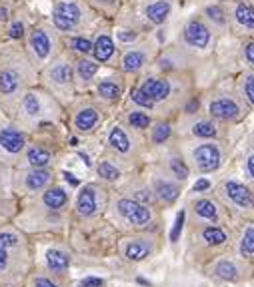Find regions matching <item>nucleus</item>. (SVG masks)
Wrapping results in <instances>:
<instances>
[{"instance_id":"obj_1","label":"nucleus","mask_w":254,"mask_h":287,"mask_svg":"<svg viewBox=\"0 0 254 287\" xmlns=\"http://www.w3.org/2000/svg\"><path fill=\"white\" fill-rule=\"evenodd\" d=\"M212 40H214L212 26L198 16L190 18L180 30V43L190 50H208Z\"/></svg>"},{"instance_id":"obj_2","label":"nucleus","mask_w":254,"mask_h":287,"mask_svg":"<svg viewBox=\"0 0 254 287\" xmlns=\"http://www.w3.org/2000/svg\"><path fill=\"white\" fill-rule=\"evenodd\" d=\"M82 6L74 0H62L52 10V23L60 32H72L82 23Z\"/></svg>"},{"instance_id":"obj_3","label":"nucleus","mask_w":254,"mask_h":287,"mask_svg":"<svg viewBox=\"0 0 254 287\" xmlns=\"http://www.w3.org/2000/svg\"><path fill=\"white\" fill-rule=\"evenodd\" d=\"M192 159L196 163V167L200 169L202 173H210V171H216L222 163V155H220V149L212 143H202L198 145L194 151H192Z\"/></svg>"},{"instance_id":"obj_4","label":"nucleus","mask_w":254,"mask_h":287,"mask_svg":"<svg viewBox=\"0 0 254 287\" xmlns=\"http://www.w3.org/2000/svg\"><path fill=\"white\" fill-rule=\"evenodd\" d=\"M116 207H118V213L132 225H146L150 221V209H146V205H142L138 201L120 199Z\"/></svg>"},{"instance_id":"obj_5","label":"nucleus","mask_w":254,"mask_h":287,"mask_svg":"<svg viewBox=\"0 0 254 287\" xmlns=\"http://www.w3.org/2000/svg\"><path fill=\"white\" fill-rule=\"evenodd\" d=\"M208 111L214 119L220 120H232L240 117V105L230 98V96H220V98H214L210 105H208Z\"/></svg>"},{"instance_id":"obj_6","label":"nucleus","mask_w":254,"mask_h":287,"mask_svg":"<svg viewBox=\"0 0 254 287\" xmlns=\"http://www.w3.org/2000/svg\"><path fill=\"white\" fill-rule=\"evenodd\" d=\"M140 91L144 93V95L148 96L152 102H158V100H166L168 96H170V91H172V87H170V83L166 80V78H158V76H148L144 83H142V87H140Z\"/></svg>"},{"instance_id":"obj_7","label":"nucleus","mask_w":254,"mask_h":287,"mask_svg":"<svg viewBox=\"0 0 254 287\" xmlns=\"http://www.w3.org/2000/svg\"><path fill=\"white\" fill-rule=\"evenodd\" d=\"M172 12V2L170 0H150L146 6H144V16L146 20L152 24H164L168 20Z\"/></svg>"},{"instance_id":"obj_8","label":"nucleus","mask_w":254,"mask_h":287,"mask_svg":"<svg viewBox=\"0 0 254 287\" xmlns=\"http://www.w3.org/2000/svg\"><path fill=\"white\" fill-rule=\"evenodd\" d=\"M230 18L240 30L254 32V6L246 2H236L230 10Z\"/></svg>"},{"instance_id":"obj_9","label":"nucleus","mask_w":254,"mask_h":287,"mask_svg":"<svg viewBox=\"0 0 254 287\" xmlns=\"http://www.w3.org/2000/svg\"><path fill=\"white\" fill-rule=\"evenodd\" d=\"M114 52H116V47L112 36L106 34V32L104 34H98V38L94 40L93 45V54L94 58H96V63H108V60H112Z\"/></svg>"},{"instance_id":"obj_10","label":"nucleus","mask_w":254,"mask_h":287,"mask_svg":"<svg viewBox=\"0 0 254 287\" xmlns=\"http://www.w3.org/2000/svg\"><path fill=\"white\" fill-rule=\"evenodd\" d=\"M26 145L22 133H18L16 129H2L0 131V147L8 153H20Z\"/></svg>"},{"instance_id":"obj_11","label":"nucleus","mask_w":254,"mask_h":287,"mask_svg":"<svg viewBox=\"0 0 254 287\" xmlns=\"http://www.w3.org/2000/svg\"><path fill=\"white\" fill-rule=\"evenodd\" d=\"M224 189H226V195L230 197L238 207H250L252 205V193H250V189L246 185L236 183V181H228L224 185Z\"/></svg>"},{"instance_id":"obj_12","label":"nucleus","mask_w":254,"mask_h":287,"mask_svg":"<svg viewBox=\"0 0 254 287\" xmlns=\"http://www.w3.org/2000/svg\"><path fill=\"white\" fill-rule=\"evenodd\" d=\"M30 47H32L34 54H36L40 60H44V58H48V54H50V50H52V38H50V34H48L47 30L38 28V30L32 32Z\"/></svg>"},{"instance_id":"obj_13","label":"nucleus","mask_w":254,"mask_h":287,"mask_svg":"<svg viewBox=\"0 0 254 287\" xmlns=\"http://www.w3.org/2000/svg\"><path fill=\"white\" fill-rule=\"evenodd\" d=\"M148 60V54L144 48H132L122 56V69L126 72H136L140 71Z\"/></svg>"},{"instance_id":"obj_14","label":"nucleus","mask_w":254,"mask_h":287,"mask_svg":"<svg viewBox=\"0 0 254 287\" xmlns=\"http://www.w3.org/2000/svg\"><path fill=\"white\" fill-rule=\"evenodd\" d=\"M76 207H78V213L82 217H90L96 211V191L94 187H84L80 195H78V201H76Z\"/></svg>"},{"instance_id":"obj_15","label":"nucleus","mask_w":254,"mask_h":287,"mask_svg":"<svg viewBox=\"0 0 254 287\" xmlns=\"http://www.w3.org/2000/svg\"><path fill=\"white\" fill-rule=\"evenodd\" d=\"M74 125H76V129L82 131V133L93 131L94 127L98 125V113H96V109H82V111L76 115Z\"/></svg>"},{"instance_id":"obj_16","label":"nucleus","mask_w":254,"mask_h":287,"mask_svg":"<svg viewBox=\"0 0 254 287\" xmlns=\"http://www.w3.org/2000/svg\"><path fill=\"white\" fill-rule=\"evenodd\" d=\"M50 78L56 85H70L72 83V67H70L66 60H58L50 69Z\"/></svg>"},{"instance_id":"obj_17","label":"nucleus","mask_w":254,"mask_h":287,"mask_svg":"<svg viewBox=\"0 0 254 287\" xmlns=\"http://www.w3.org/2000/svg\"><path fill=\"white\" fill-rule=\"evenodd\" d=\"M48 183H50V173L44 169H34L26 175V187L32 189V191H38V189H44Z\"/></svg>"},{"instance_id":"obj_18","label":"nucleus","mask_w":254,"mask_h":287,"mask_svg":"<svg viewBox=\"0 0 254 287\" xmlns=\"http://www.w3.org/2000/svg\"><path fill=\"white\" fill-rule=\"evenodd\" d=\"M108 145L118 151V153H128L130 151V139H128V135L120 129V127H114L112 131H110V135H108Z\"/></svg>"},{"instance_id":"obj_19","label":"nucleus","mask_w":254,"mask_h":287,"mask_svg":"<svg viewBox=\"0 0 254 287\" xmlns=\"http://www.w3.org/2000/svg\"><path fill=\"white\" fill-rule=\"evenodd\" d=\"M18 85H20V76H18V72L16 71H2L0 72V93H4V95H12V93H16Z\"/></svg>"},{"instance_id":"obj_20","label":"nucleus","mask_w":254,"mask_h":287,"mask_svg":"<svg viewBox=\"0 0 254 287\" xmlns=\"http://www.w3.org/2000/svg\"><path fill=\"white\" fill-rule=\"evenodd\" d=\"M42 201H44V205L50 207V209H60V207H64L66 205V201H68V195L64 189H60V187H54V189H50V191L44 193V197H42Z\"/></svg>"},{"instance_id":"obj_21","label":"nucleus","mask_w":254,"mask_h":287,"mask_svg":"<svg viewBox=\"0 0 254 287\" xmlns=\"http://www.w3.org/2000/svg\"><path fill=\"white\" fill-rule=\"evenodd\" d=\"M154 189H156V193H158V197L164 199V201H168V203L176 201L178 195H180L178 185H174V183H170V181H156Z\"/></svg>"},{"instance_id":"obj_22","label":"nucleus","mask_w":254,"mask_h":287,"mask_svg":"<svg viewBox=\"0 0 254 287\" xmlns=\"http://www.w3.org/2000/svg\"><path fill=\"white\" fill-rule=\"evenodd\" d=\"M148 253H150V245L146 241H132L126 247V257L130 261H140V259L148 257Z\"/></svg>"},{"instance_id":"obj_23","label":"nucleus","mask_w":254,"mask_h":287,"mask_svg":"<svg viewBox=\"0 0 254 287\" xmlns=\"http://www.w3.org/2000/svg\"><path fill=\"white\" fill-rule=\"evenodd\" d=\"M204 14H206L208 23H212V26H226L228 24V12L222 6H218V4L208 6L206 10H204Z\"/></svg>"},{"instance_id":"obj_24","label":"nucleus","mask_w":254,"mask_h":287,"mask_svg":"<svg viewBox=\"0 0 254 287\" xmlns=\"http://www.w3.org/2000/svg\"><path fill=\"white\" fill-rule=\"evenodd\" d=\"M28 163L36 169H44L50 163V153L42 147H32L28 151Z\"/></svg>"},{"instance_id":"obj_25","label":"nucleus","mask_w":254,"mask_h":287,"mask_svg":"<svg viewBox=\"0 0 254 287\" xmlns=\"http://www.w3.org/2000/svg\"><path fill=\"white\" fill-rule=\"evenodd\" d=\"M47 263L52 271H64V269L68 267L70 261H68V257H66V253L56 251V249H50L47 253Z\"/></svg>"},{"instance_id":"obj_26","label":"nucleus","mask_w":254,"mask_h":287,"mask_svg":"<svg viewBox=\"0 0 254 287\" xmlns=\"http://www.w3.org/2000/svg\"><path fill=\"white\" fill-rule=\"evenodd\" d=\"M98 95L106 100H116L120 96V87L116 85L112 78H106V80H100L98 83Z\"/></svg>"},{"instance_id":"obj_27","label":"nucleus","mask_w":254,"mask_h":287,"mask_svg":"<svg viewBox=\"0 0 254 287\" xmlns=\"http://www.w3.org/2000/svg\"><path fill=\"white\" fill-rule=\"evenodd\" d=\"M192 135L194 137H200V139H214L216 137V127L210 120H198L192 127Z\"/></svg>"},{"instance_id":"obj_28","label":"nucleus","mask_w":254,"mask_h":287,"mask_svg":"<svg viewBox=\"0 0 254 287\" xmlns=\"http://www.w3.org/2000/svg\"><path fill=\"white\" fill-rule=\"evenodd\" d=\"M22 109L26 115L36 117V115H40V111H42V102H40V98L34 95V93H28L22 100Z\"/></svg>"},{"instance_id":"obj_29","label":"nucleus","mask_w":254,"mask_h":287,"mask_svg":"<svg viewBox=\"0 0 254 287\" xmlns=\"http://www.w3.org/2000/svg\"><path fill=\"white\" fill-rule=\"evenodd\" d=\"M76 72L82 80H90L94 74L98 72V65L94 60H88V58H82L78 65H76Z\"/></svg>"},{"instance_id":"obj_30","label":"nucleus","mask_w":254,"mask_h":287,"mask_svg":"<svg viewBox=\"0 0 254 287\" xmlns=\"http://www.w3.org/2000/svg\"><path fill=\"white\" fill-rule=\"evenodd\" d=\"M194 209H196V213H198V215L204 217V219H216V205H214L212 201H208V199H200V201H196Z\"/></svg>"},{"instance_id":"obj_31","label":"nucleus","mask_w":254,"mask_h":287,"mask_svg":"<svg viewBox=\"0 0 254 287\" xmlns=\"http://www.w3.org/2000/svg\"><path fill=\"white\" fill-rule=\"evenodd\" d=\"M236 267L234 263L230 261H220V263L216 265V275L220 277V279H226V281H234L236 279Z\"/></svg>"},{"instance_id":"obj_32","label":"nucleus","mask_w":254,"mask_h":287,"mask_svg":"<svg viewBox=\"0 0 254 287\" xmlns=\"http://www.w3.org/2000/svg\"><path fill=\"white\" fill-rule=\"evenodd\" d=\"M98 175H100L102 179H106V181H116V179L120 177V171H118L112 163L102 161V163L98 165Z\"/></svg>"},{"instance_id":"obj_33","label":"nucleus","mask_w":254,"mask_h":287,"mask_svg":"<svg viewBox=\"0 0 254 287\" xmlns=\"http://www.w3.org/2000/svg\"><path fill=\"white\" fill-rule=\"evenodd\" d=\"M204 239L210 243V245H220L226 241V233L218 227H206L204 229Z\"/></svg>"},{"instance_id":"obj_34","label":"nucleus","mask_w":254,"mask_h":287,"mask_svg":"<svg viewBox=\"0 0 254 287\" xmlns=\"http://www.w3.org/2000/svg\"><path fill=\"white\" fill-rule=\"evenodd\" d=\"M170 135H172V129H170L168 122H160V125H156V127L152 129V141H154V143H164V141H168Z\"/></svg>"},{"instance_id":"obj_35","label":"nucleus","mask_w":254,"mask_h":287,"mask_svg":"<svg viewBox=\"0 0 254 287\" xmlns=\"http://www.w3.org/2000/svg\"><path fill=\"white\" fill-rule=\"evenodd\" d=\"M70 48H72L74 52L88 54V52H93V43H90L88 38H84V36H76V38L70 40Z\"/></svg>"},{"instance_id":"obj_36","label":"nucleus","mask_w":254,"mask_h":287,"mask_svg":"<svg viewBox=\"0 0 254 287\" xmlns=\"http://www.w3.org/2000/svg\"><path fill=\"white\" fill-rule=\"evenodd\" d=\"M128 122L134 127V129H148L150 125V117L146 113H140V111H134L128 115Z\"/></svg>"},{"instance_id":"obj_37","label":"nucleus","mask_w":254,"mask_h":287,"mask_svg":"<svg viewBox=\"0 0 254 287\" xmlns=\"http://www.w3.org/2000/svg\"><path fill=\"white\" fill-rule=\"evenodd\" d=\"M170 169H172V173H174V177H178L180 181L188 177V167H186V163L182 159H178V157H174V159H170Z\"/></svg>"},{"instance_id":"obj_38","label":"nucleus","mask_w":254,"mask_h":287,"mask_svg":"<svg viewBox=\"0 0 254 287\" xmlns=\"http://www.w3.org/2000/svg\"><path fill=\"white\" fill-rule=\"evenodd\" d=\"M240 251L242 255H254V229H246L244 233V239H242V245H240Z\"/></svg>"},{"instance_id":"obj_39","label":"nucleus","mask_w":254,"mask_h":287,"mask_svg":"<svg viewBox=\"0 0 254 287\" xmlns=\"http://www.w3.org/2000/svg\"><path fill=\"white\" fill-rule=\"evenodd\" d=\"M242 91H244L246 100H248L250 105H254V72L246 74V76L242 78Z\"/></svg>"},{"instance_id":"obj_40","label":"nucleus","mask_w":254,"mask_h":287,"mask_svg":"<svg viewBox=\"0 0 254 287\" xmlns=\"http://www.w3.org/2000/svg\"><path fill=\"white\" fill-rule=\"evenodd\" d=\"M130 98H132V100H134L136 105L144 107V109H152V107H154V102H152V100H150L148 96L144 95V93H142L140 89H134V91L130 93Z\"/></svg>"},{"instance_id":"obj_41","label":"nucleus","mask_w":254,"mask_h":287,"mask_svg":"<svg viewBox=\"0 0 254 287\" xmlns=\"http://www.w3.org/2000/svg\"><path fill=\"white\" fill-rule=\"evenodd\" d=\"M18 245V235L10 233V231H2L0 233V247L8 249V247H16Z\"/></svg>"},{"instance_id":"obj_42","label":"nucleus","mask_w":254,"mask_h":287,"mask_svg":"<svg viewBox=\"0 0 254 287\" xmlns=\"http://www.w3.org/2000/svg\"><path fill=\"white\" fill-rule=\"evenodd\" d=\"M182 225H184V211H180V213L176 215V223H174V227H172V231H170V241H178L180 231H182Z\"/></svg>"},{"instance_id":"obj_43","label":"nucleus","mask_w":254,"mask_h":287,"mask_svg":"<svg viewBox=\"0 0 254 287\" xmlns=\"http://www.w3.org/2000/svg\"><path fill=\"white\" fill-rule=\"evenodd\" d=\"M244 58H246V63H248L250 67H254V40L244 47Z\"/></svg>"},{"instance_id":"obj_44","label":"nucleus","mask_w":254,"mask_h":287,"mask_svg":"<svg viewBox=\"0 0 254 287\" xmlns=\"http://www.w3.org/2000/svg\"><path fill=\"white\" fill-rule=\"evenodd\" d=\"M24 34V24L22 23H14L10 26V36L12 38H20Z\"/></svg>"},{"instance_id":"obj_45","label":"nucleus","mask_w":254,"mask_h":287,"mask_svg":"<svg viewBox=\"0 0 254 287\" xmlns=\"http://www.w3.org/2000/svg\"><path fill=\"white\" fill-rule=\"evenodd\" d=\"M82 287H102V279H98V277H86L82 281Z\"/></svg>"},{"instance_id":"obj_46","label":"nucleus","mask_w":254,"mask_h":287,"mask_svg":"<svg viewBox=\"0 0 254 287\" xmlns=\"http://www.w3.org/2000/svg\"><path fill=\"white\" fill-rule=\"evenodd\" d=\"M34 285H36V287H58L56 283H52L50 279H47V277H38Z\"/></svg>"},{"instance_id":"obj_47","label":"nucleus","mask_w":254,"mask_h":287,"mask_svg":"<svg viewBox=\"0 0 254 287\" xmlns=\"http://www.w3.org/2000/svg\"><path fill=\"white\" fill-rule=\"evenodd\" d=\"M208 187H210V183H208L206 179H200L196 185H194V191L196 193H200V191H206Z\"/></svg>"},{"instance_id":"obj_48","label":"nucleus","mask_w":254,"mask_h":287,"mask_svg":"<svg viewBox=\"0 0 254 287\" xmlns=\"http://www.w3.org/2000/svg\"><path fill=\"white\" fill-rule=\"evenodd\" d=\"M118 38H120L122 43H130V40L136 38V34H134V32H132V34H128V32H118Z\"/></svg>"},{"instance_id":"obj_49","label":"nucleus","mask_w":254,"mask_h":287,"mask_svg":"<svg viewBox=\"0 0 254 287\" xmlns=\"http://www.w3.org/2000/svg\"><path fill=\"white\" fill-rule=\"evenodd\" d=\"M6 263H8V255H6V249H2L0 247V271L6 267Z\"/></svg>"},{"instance_id":"obj_50","label":"nucleus","mask_w":254,"mask_h":287,"mask_svg":"<svg viewBox=\"0 0 254 287\" xmlns=\"http://www.w3.org/2000/svg\"><path fill=\"white\" fill-rule=\"evenodd\" d=\"M138 199L144 201V203H150L152 201V195H150V191H138Z\"/></svg>"},{"instance_id":"obj_51","label":"nucleus","mask_w":254,"mask_h":287,"mask_svg":"<svg viewBox=\"0 0 254 287\" xmlns=\"http://www.w3.org/2000/svg\"><path fill=\"white\" fill-rule=\"evenodd\" d=\"M246 169H248L250 177L254 179V155H250V157H248V161H246Z\"/></svg>"},{"instance_id":"obj_52","label":"nucleus","mask_w":254,"mask_h":287,"mask_svg":"<svg viewBox=\"0 0 254 287\" xmlns=\"http://www.w3.org/2000/svg\"><path fill=\"white\" fill-rule=\"evenodd\" d=\"M64 177H66V181H68V183H72V185H78V179H74V175L64 173Z\"/></svg>"},{"instance_id":"obj_53","label":"nucleus","mask_w":254,"mask_h":287,"mask_svg":"<svg viewBox=\"0 0 254 287\" xmlns=\"http://www.w3.org/2000/svg\"><path fill=\"white\" fill-rule=\"evenodd\" d=\"M194 109H198V102H196V100H192V102L188 105V109H186V111H188V113H192Z\"/></svg>"}]
</instances>
